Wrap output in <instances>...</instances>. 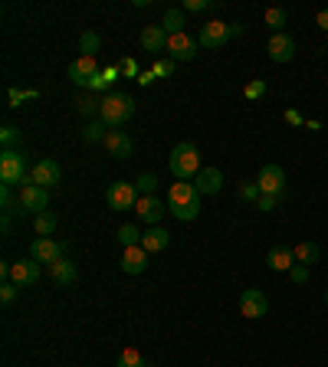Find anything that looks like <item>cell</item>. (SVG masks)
I'll use <instances>...</instances> for the list:
<instances>
[{"instance_id":"obj_1","label":"cell","mask_w":328,"mask_h":367,"mask_svg":"<svg viewBox=\"0 0 328 367\" xmlns=\"http://www.w3.org/2000/svg\"><path fill=\"white\" fill-rule=\"evenodd\" d=\"M168 213L181 223H190L200 213V190L194 187V180H174L168 190Z\"/></svg>"},{"instance_id":"obj_2","label":"cell","mask_w":328,"mask_h":367,"mask_svg":"<svg viewBox=\"0 0 328 367\" xmlns=\"http://www.w3.org/2000/svg\"><path fill=\"white\" fill-rule=\"evenodd\" d=\"M131 115H135V99H131V95H125V92L102 95V112H99V122H102L109 132H119Z\"/></svg>"},{"instance_id":"obj_3","label":"cell","mask_w":328,"mask_h":367,"mask_svg":"<svg viewBox=\"0 0 328 367\" xmlns=\"http://www.w3.org/2000/svg\"><path fill=\"white\" fill-rule=\"evenodd\" d=\"M168 168H171V174H174V180H194L197 174H200V151L190 142H178L174 151H171Z\"/></svg>"},{"instance_id":"obj_4","label":"cell","mask_w":328,"mask_h":367,"mask_svg":"<svg viewBox=\"0 0 328 367\" xmlns=\"http://www.w3.org/2000/svg\"><path fill=\"white\" fill-rule=\"evenodd\" d=\"M27 180L23 151H0V187H17Z\"/></svg>"},{"instance_id":"obj_5","label":"cell","mask_w":328,"mask_h":367,"mask_svg":"<svg viewBox=\"0 0 328 367\" xmlns=\"http://www.w3.org/2000/svg\"><path fill=\"white\" fill-rule=\"evenodd\" d=\"M138 187L135 184H128V180H115L112 187L105 190V204H109V210H131L138 207Z\"/></svg>"},{"instance_id":"obj_6","label":"cell","mask_w":328,"mask_h":367,"mask_svg":"<svg viewBox=\"0 0 328 367\" xmlns=\"http://www.w3.org/2000/svg\"><path fill=\"white\" fill-rule=\"evenodd\" d=\"M20 204H23V210L27 213H47L49 210V190L47 187H40V184H33L27 174V180H23V187H20Z\"/></svg>"},{"instance_id":"obj_7","label":"cell","mask_w":328,"mask_h":367,"mask_svg":"<svg viewBox=\"0 0 328 367\" xmlns=\"http://www.w3.org/2000/svg\"><path fill=\"white\" fill-rule=\"evenodd\" d=\"M30 259H37L40 266L59 263V259H66V243H56V240H49V236H37L33 246H30Z\"/></svg>"},{"instance_id":"obj_8","label":"cell","mask_w":328,"mask_h":367,"mask_svg":"<svg viewBox=\"0 0 328 367\" xmlns=\"http://www.w3.org/2000/svg\"><path fill=\"white\" fill-rule=\"evenodd\" d=\"M260 194H272V197H286V170L279 164H262L260 168Z\"/></svg>"},{"instance_id":"obj_9","label":"cell","mask_w":328,"mask_h":367,"mask_svg":"<svg viewBox=\"0 0 328 367\" xmlns=\"http://www.w3.org/2000/svg\"><path fill=\"white\" fill-rule=\"evenodd\" d=\"M197 43L204 49H224L226 43H230V23H220V20L204 23L200 33H197Z\"/></svg>"},{"instance_id":"obj_10","label":"cell","mask_w":328,"mask_h":367,"mask_svg":"<svg viewBox=\"0 0 328 367\" xmlns=\"http://www.w3.org/2000/svg\"><path fill=\"white\" fill-rule=\"evenodd\" d=\"M99 63H95V56H79L69 63V79H73V85H83V89H89V85L99 79Z\"/></svg>"},{"instance_id":"obj_11","label":"cell","mask_w":328,"mask_h":367,"mask_svg":"<svg viewBox=\"0 0 328 367\" xmlns=\"http://www.w3.org/2000/svg\"><path fill=\"white\" fill-rule=\"evenodd\" d=\"M30 180L33 184H40V187H56L59 180H63V170H59V164L53 158H43L33 164V170H30Z\"/></svg>"},{"instance_id":"obj_12","label":"cell","mask_w":328,"mask_h":367,"mask_svg":"<svg viewBox=\"0 0 328 367\" xmlns=\"http://www.w3.org/2000/svg\"><path fill=\"white\" fill-rule=\"evenodd\" d=\"M269 311V299L262 295V289H246L240 295V315L243 318H262Z\"/></svg>"},{"instance_id":"obj_13","label":"cell","mask_w":328,"mask_h":367,"mask_svg":"<svg viewBox=\"0 0 328 367\" xmlns=\"http://www.w3.org/2000/svg\"><path fill=\"white\" fill-rule=\"evenodd\" d=\"M197 49H200V43H197L194 37H188V30L168 39V53L174 63H190V59L197 56Z\"/></svg>"},{"instance_id":"obj_14","label":"cell","mask_w":328,"mask_h":367,"mask_svg":"<svg viewBox=\"0 0 328 367\" xmlns=\"http://www.w3.org/2000/svg\"><path fill=\"white\" fill-rule=\"evenodd\" d=\"M40 275H43V266L37 259H20L13 263V273H10V282H17L20 289H27V285H37Z\"/></svg>"},{"instance_id":"obj_15","label":"cell","mask_w":328,"mask_h":367,"mask_svg":"<svg viewBox=\"0 0 328 367\" xmlns=\"http://www.w3.org/2000/svg\"><path fill=\"white\" fill-rule=\"evenodd\" d=\"M266 49H269L272 63H292V59H296V39H292L289 33H272Z\"/></svg>"},{"instance_id":"obj_16","label":"cell","mask_w":328,"mask_h":367,"mask_svg":"<svg viewBox=\"0 0 328 367\" xmlns=\"http://www.w3.org/2000/svg\"><path fill=\"white\" fill-rule=\"evenodd\" d=\"M194 187L200 190V197H214L224 190V170L220 168H200V174L194 178Z\"/></svg>"},{"instance_id":"obj_17","label":"cell","mask_w":328,"mask_h":367,"mask_svg":"<svg viewBox=\"0 0 328 367\" xmlns=\"http://www.w3.org/2000/svg\"><path fill=\"white\" fill-rule=\"evenodd\" d=\"M135 213H138V217L145 220L148 226H158V223H161V217L168 213V204H161V200L154 197V194H151V197H141V200H138V207H135Z\"/></svg>"},{"instance_id":"obj_18","label":"cell","mask_w":328,"mask_h":367,"mask_svg":"<svg viewBox=\"0 0 328 367\" xmlns=\"http://www.w3.org/2000/svg\"><path fill=\"white\" fill-rule=\"evenodd\" d=\"M148 249L145 246H128L122 253V273H128V275H141L145 269H148Z\"/></svg>"},{"instance_id":"obj_19","label":"cell","mask_w":328,"mask_h":367,"mask_svg":"<svg viewBox=\"0 0 328 367\" xmlns=\"http://www.w3.org/2000/svg\"><path fill=\"white\" fill-rule=\"evenodd\" d=\"M266 266H269L272 273H289L292 266H296V249H289V246H272L269 253H266Z\"/></svg>"},{"instance_id":"obj_20","label":"cell","mask_w":328,"mask_h":367,"mask_svg":"<svg viewBox=\"0 0 328 367\" xmlns=\"http://www.w3.org/2000/svg\"><path fill=\"white\" fill-rule=\"evenodd\" d=\"M105 151H109V158H115V161H128L131 151H135V144H131V138L125 132H109V138H105Z\"/></svg>"},{"instance_id":"obj_21","label":"cell","mask_w":328,"mask_h":367,"mask_svg":"<svg viewBox=\"0 0 328 367\" xmlns=\"http://www.w3.org/2000/svg\"><path fill=\"white\" fill-rule=\"evenodd\" d=\"M168 243H171V233L164 226H148V230L141 233V246H145L151 256L161 253V249H168Z\"/></svg>"},{"instance_id":"obj_22","label":"cell","mask_w":328,"mask_h":367,"mask_svg":"<svg viewBox=\"0 0 328 367\" xmlns=\"http://www.w3.org/2000/svg\"><path fill=\"white\" fill-rule=\"evenodd\" d=\"M168 30L164 27H145L141 30V46L148 49V53H161V49H168Z\"/></svg>"},{"instance_id":"obj_23","label":"cell","mask_w":328,"mask_h":367,"mask_svg":"<svg viewBox=\"0 0 328 367\" xmlns=\"http://www.w3.org/2000/svg\"><path fill=\"white\" fill-rule=\"evenodd\" d=\"M49 279L56 285H73L79 279V269H75L73 259H59V263L49 266Z\"/></svg>"},{"instance_id":"obj_24","label":"cell","mask_w":328,"mask_h":367,"mask_svg":"<svg viewBox=\"0 0 328 367\" xmlns=\"http://www.w3.org/2000/svg\"><path fill=\"white\" fill-rule=\"evenodd\" d=\"M161 27L168 30V37H178V33H184V27H188V20H184V10H178V7L164 10V17H161Z\"/></svg>"},{"instance_id":"obj_25","label":"cell","mask_w":328,"mask_h":367,"mask_svg":"<svg viewBox=\"0 0 328 367\" xmlns=\"http://www.w3.org/2000/svg\"><path fill=\"white\" fill-rule=\"evenodd\" d=\"M319 243H312V240H305V243L296 246V263L302 266H312V263H319Z\"/></svg>"},{"instance_id":"obj_26","label":"cell","mask_w":328,"mask_h":367,"mask_svg":"<svg viewBox=\"0 0 328 367\" xmlns=\"http://www.w3.org/2000/svg\"><path fill=\"white\" fill-rule=\"evenodd\" d=\"M56 213L53 210H47V213H37L33 217V230H37V236H53V230H56Z\"/></svg>"},{"instance_id":"obj_27","label":"cell","mask_w":328,"mask_h":367,"mask_svg":"<svg viewBox=\"0 0 328 367\" xmlns=\"http://www.w3.org/2000/svg\"><path fill=\"white\" fill-rule=\"evenodd\" d=\"M262 20H266V27H269L272 33H286V30H282V27H286V20H289V13H286V10H282V7H269V10H266V17H262Z\"/></svg>"},{"instance_id":"obj_28","label":"cell","mask_w":328,"mask_h":367,"mask_svg":"<svg viewBox=\"0 0 328 367\" xmlns=\"http://www.w3.org/2000/svg\"><path fill=\"white\" fill-rule=\"evenodd\" d=\"M0 207H4V213H10V217H13V213H27L23 204L13 197V187H0Z\"/></svg>"},{"instance_id":"obj_29","label":"cell","mask_w":328,"mask_h":367,"mask_svg":"<svg viewBox=\"0 0 328 367\" xmlns=\"http://www.w3.org/2000/svg\"><path fill=\"white\" fill-rule=\"evenodd\" d=\"M79 115H85V118H92V115H99L102 112V99H99V95L95 92H89V95H83V99H79Z\"/></svg>"},{"instance_id":"obj_30","label":"cell","mask_w":328,"mask_h":367,"mask_svg":"<svg viewBox=\"0 0 328 367\" xmlns=\"http://www.w3.org/2000/svg\"><path fill=\"white\" fill-rule=\"evenodd\" d=\"M99 46H102V37H99V33H92V30H85L83 37H79V53H83V56H92V53H99Z\"/></svg>"},{"instance_id":"obj_31","label":"cell","mask_w":328,"mask_h":367,"mask_svg":"<svg viewBox=\"0 0 328 367\" xmlns=\"http://www.w3.org/2000/svg\"><path fill=\"white\" fill-rule=\"evenodd\" d=\"M119 367H148V361H145V354L138 348H125L119 354Z\"/></svg>"},{"instance_id":"obj_32","label":"cell","mask_w":328,"mask_h":367,"mask_svg":"<svg viewBox=\"0 0 328 367\" xmlns=\"http://www.w3.org/2000/svg\"><path fill=\"white\" fill-rule=\"evenodd\" d=\"M83 138H85L89 144L105 142V138H109V128H105L102 122H89V125H85V132H83Z\"/></svg>"},{"instance_id":"obj_33","label":"cell","mask_w":328,"mask_h":367,"mask_svg":"<svg viewBox=\"0 0 328 367\" xmlns=\"http://www.w3.org/2000/svg\"><path fill=\"white\" fill-rule=\"evenodd\" d=\"M119 243L128 249V246H141V233H138V226H131V223H125L122 230H119Z\"/></svg>"},{"instance_id":"obj_34","label":"cell","mask_w":328,"mask_h":367,"mask_svg":"<svg viewBox=\"0 0 328 367\" xmlns=\"http://www.w3.org/2000/svg\"><path fill=\"white\" fill-rule=\"evenodd\" d=\"M7 99H10V108H17L20 102L40 99V92H37V89H7Z\"/></svg>"},{"instance_id":"obj_35","label":"cell","mask_w":328,"mask_h":367,"mask_svg":"<svg viewBox=\"0 0 328 367\" xmlns=\"http://www.w3.org/2000/svg\"><path fill=\"white\" fill-rule=\"evenodd\" d=\"M135 187H138L141 197H151V194H154V187H158V178H154V174H138Z\"/></svg>"},{"instance_id":"obj_36","label":"cell","mask_w":328,"mask_h":367,"mask_svg":"<svg viewBox=\"0 0 328 367\" xmlns=\"http://www.w3.org/2000/svg\"><path fill=\"white\" fill-rule=\"evenodd\" d=\"M0 142H4V151H13V144L20 142V128H13V125H4V128H0Z\"/></svg>"},{"instance_id":"obj_37","label":"cell","mask_w":328,"mask_h":367,"mask_svg":"<svg viewBox=\"0 0 328 367\" xmlns=\"http://www.w3.org/2000/svg\"><path fill=\"white\" fill-rule=\"evenodd\" d=\"M243 95H246V99H250V102L262 99V95H266V82H262V79H253V82H250V85H246V89H243Z\"/></svg>"},{"instance_id":"obj_38","label":"cell","mask_w":328,"mask_h":367,"mask_svg":"<svg viewBox=\"0 0 328 367\" xmlns=\"http://www.w3.org/2000/svg\"><path fill=\"white\" fill-rule=\"evenodd\" d=\"M282 197H272V194H260V200H256V210H262V213H272V210L279 207Z\"/></svg>"},{"instance_id":"obj_39","label":"cell","mask_w":328,"mask_h":367,"mask_svg":"<svg viewBox=\"0 0 328 367\" xmlns=\"http://www.w3.org/2000/svg\"><path fill=\"white\" fill-rule=\"evenodd\" d=\"M289 279H292V282H296V285H302V282H309V266H302V263H296V266H292V269H289Z\"/></svg>"},{"instance_id":"obj_40","label":"cell","mask_w":328,"mask_h":367,"mask_svg":"<svg viewBox=\"0 0 328 367\" xmlns=\"http://www.w3.org/2000/svg\"><path fill=\"white\" fill-rule=\"evenodd\" d=\"M17 289H20V285H17V282H10V279H7V282L0 285V301H4V305H10V301L17 299Z\"/></svg>"},{"instance_id":"obj_41","label":"cell","mask_w":328,"mask_h":367,"mask_svg":"<svg viewBox=\"0 0 328 367\" xmlns=\"http://www.w3.org/2000/svg\"><path fill=\"white\" fill-rule=\"evenodd\" d=\"M240 200L256 204V200H260V184H240Z\"/></svg>"},{"instance_id":"obj_42","label":"cell","mask_w":328,"mask_h":367,"mask_svg":"<svg viewBox=\"0 0 328 367\" xmlns=\"http://www.w3.org/2000/svg\"><path fill=\"white\" fill-rule=\"evenodd\" d=\"M214 4L210 0H184V10H190V13H200V10H210Z\"/></svg>"},{"instance_id":"obj_43","label":"cell","mask_w":328,"mask_h":367,"mask_svg":"<svg viewBox=\"0 0 328 367\" xmlns=\"http://www.w3.org/2000/svg\"><path fill=\"white\" fill-rule=\"evenodd\" d=\"M154 73H158V75H171V73H174V59H161L158 66H154Z\"/></svg>"},{"instance_id":"obj_44","label":"cell","mask_w":328,"mask_h":367,"mask_svg":"<svg viewBox=\"0 0 328 367\" xmlns=\"http://www.w3.org/2000/svg\"><path fill=\"white\" fill-rule=\"evenodd\" d=\"M154 79H158V73H154V69H148V73H138V82L141 85H151Z\"/></svg>"},{"instance_id":"obj_45","label":"cell","mask_w":328,"mask_h":367,"mask_svg":"<svg viewBox=\"0 0 328 367\" xmlns=\"http://www.w3.org/2000/svg\"><path fill=\"white\" fill-rule=\"evenodd\" d=\"M315 23H319V30H325V33H328V7H325V10H319V17H315Z\"/></svg>"},{"instance_id":"obj_46","label":"cell","mask_w":328,"mask_h":367,"mask_svg":"<svg viewBox=\"0 0 328 367\" xmlns=\"http://www.w3.org/2000/svg\"><path fill=\"white\" fill-rule=\"evenodd\" d=\"M286 122H289V125H302V115H299V112H292V108H289V112H286Z\"/></svg>"},{"instance_id":"obj_47","label":"cell","mask_w":328,"mask_h":367,"mask_svg":"<svg viewBox=\"0 0 328 367\" xmlns=\"http://www.w3.org/2000/svg\"><path fill=\"white\" fill-rule=\"evenodd\" d=\"M230 37H243V23H230Z\"/></svg>"},{"instance_id":"obj_48","label":"cell","mask_w":328,"mask_h":367,"mask_svg":"<svg viewBox=\"0 0 328 367\" xmlns=\"http://www.w3.org/2000/svg\"><path fill=\"white\" fill-rule=\"evenodd\" d=\"M0 230H4V233H10V213H4V220H0Z\"/></svg>"},{"instance_id":"obj_49","label":"cell","mask_w":328,"mask_h":367,"mask_svg":"<svg viewBox=\"0 0 328 367\" xmlns=\"http://www.w3.org/2000/svg\"><path fill=\"white\" fill-rule=\"evenodd\" d=\"M119 69H125V73H128V75H135V73H138V69H135V63H131V59H128V63H125V66H119Z\"/></svg>"},{"instance_id":"obj_50","label":"cell","mask_w":328,"mask_h":367,"mask_svg":"<svg viewBox=\"0 0 328 367\" xmlns=\"http://www.w3.org/2000/svg\"><path fill=\"white\" fill-rule=\"evenodd\" d=\"M325 301H328V289H325Z\"/></svg>"}]
</instances>
